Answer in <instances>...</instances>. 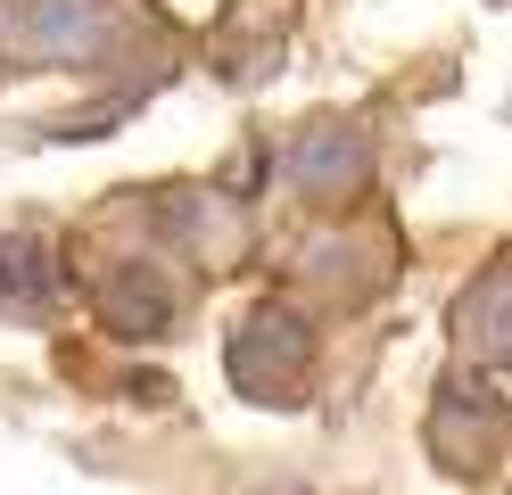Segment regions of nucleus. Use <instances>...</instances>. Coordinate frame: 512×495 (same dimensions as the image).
Returning <instances> with one entry per match:
<instances>
[{
    "label": "nucleus",
    "instance_id": "1",
    "mask_svg": "<svg viewBox=\"0 0 512 495\" xmlns=\"http://www.w3.org/2000/svg\"><path fill=\"white\" fill-rule=\"evenodd\" d=\"M42 297H50L42 240H0V306H42Z\"/></svg>",
    "mask_w": 512,
    "mask_h": 495
},
{
    "label": "nucleus",
    "instance_id": "3",
    "mask_svg": "<svg viewBox=\"0 0 512 495\" xmlns=\"http://www.w3.org/2000/svg\"><path fill=\"white\" fill-rule=\"evenodd\" d=\"M116 314L133 322V330H157V314H166V297H157L149 281H124V289H116Z\"/></svg>",
    "mask_w": 512,
    "mask_h": 495
},
{
    "label": "nucleus",
    "instance_id": "2",
    "mask_svg": "<svg viewBox=\"0 0 512 495\" xmlns=\"http://www.w3.org/2000/svg\"><path fill=\"white\" fill-rule=\"evenodd\" d=\"M91 33H100V9H91V0H34V42L42 50H83Z\"/></svg>",
    "mask_w": 512,
    "mask_h": 495
}]
</instances>
